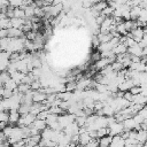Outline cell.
<instances>
[{
    "label": "cell",
    "mask_w": 147,
    "mask_h": 147,
    "mask_svg": "<svg viewBox=\"0 0 147 147\" xmlns=\"http://www.w3.org/2000/svg\"><path fill=\"white\" fill-rule=\"evenodd\" d=\"M114 62V60H111V59H107V57H101V59H99L98 61H95V64H94V68L96 69V70H101V69H103V68H106L108 64H110V63H113Z\"/></svg>",
    "instance_id": "cell-6"
},
{
    "label": "cell",
    "mask_w": 147,
    "mask_h": 147,
    "mask_svg": "<svg viewBox=\"0 0 147 147\" xmlns=\"http://www.w3.org/2000/svg\"><path fill=\"white\" fill-rule=\"evenodd\" d=\"M13 17H16V18H25L24 9L22 7H14L13 8Z\"/></svg>",
    "instance_id": "cell-17"
},
{
    "label": "cell",
    "mask_w": 147,
    "mask_h": 147,
    "mask_svg": "<svg viewBox=\"0 0 147 147\" xmlns=\"http://www.w3.org/2000/svg\"><path fill=\"white\" fill-rule=\"evenodd\" d=\"M111 139H113V136L110 134H106L101 138H99V147H107L110 145L111 142Z\"/></svg>",
    "instance_id": "cell-14"
},
{
    "label": "cell",
    "mask_w": 147,
    "mask_h": 147,
    "mask_svg": "<svg viewBox=\"0 0 147 147\" xmlns=\"http://www.w3.org/2000/svg\"><path fill=\"white\" fill-rule=\"evenodd\" d=\"M113 11H114V8H111L110 6H107L105 9H102L101 10V15L102 16H105V17H108V16H110V15H113Z\"/></svg>",
    "instance_id": "cell-20"
},
{
    "label": "cell",
    "mask_w": 147,
    "mask_h": 147,
    "mask_svg": "<svg viewBox=\"0 0 147 147\" xmlns=\"http://www.w3.org/2000/svg\"><path fill=\"white\" fill-rule=\"evenodd\" d=\"M144 29L142 28H134V29H132L131 31H130V33H129V36H131L137 42H139L141 39H142V37H144Z\"/></svg>",
    "instance_id": "cell-5"
},
{
    "label": "cell",
    "mask_w": 147,
    "mask_h": 147,
    "mask_svg": "<svg viewBox=\"0 0 147 147\" xmlns=\"http://www.w3.org/2000/svg\"><path fill=\"white\" fill-rule=\"evenodd\" d=\"M78 136H79V138H78V144H80V145H83V146L87 145V144L92 140V138H91V136L88 134L87 131L82 132V133H79Z\"/></svg>",
    "instance_id": "cell-11"
},
{
    "label": "cell",
    "mask_w": 147,
    "mask_h": 147,
    "mask_svg": "<svg viewBox=\"0 0 147 147\" xmlns=\"http://www.w3.org/2000/svg\"><path fill=\"white\" fill-rule=\"evenodd\" d=\"M109 1H115V0H107V2H109Z\"/></svg>",
    "instance_id": "cell-24"
},
{
    "label": "cell",
    "mask_w": 147,
    "mask_h": 147,
    "mask_svg": "<svg viewBox=\"0 0 147 147\" xmlns=\"http://www.w3.org/2000/svg\"><path fill=\"white\" fill-rule=\"evenodd\" d=\"M142 29H144V33H145V34H147V24H146V25H145Z\"/></svg>",
    "instance_id": "cell-23"
},
{
    "label": "cell",
    "mask_w": 147,
    "mask_h": 147,
    "mask_svg": "<svg viewBox=\"0 0 147 147\" xmlns=\"http://www.w3.org/2000/svg\"><path fill=\"white\" fill-rule=\"evenodd\" d=\"M31 127H34L37 129L38 131H42L45 127H47V124H46V121L45 119H39V118H36L33 121V123L30 125Z\"/></svg>",
    "instance_id": "cell-10"
},
{
    "label": "cell",
    "mask_w": 147,
    "mask_h": 147,
    "mask_svg": "<svg viewBox=\"0 0 147 147\" xmlns=\"http://www.w3.org/2000/svg\"><path fill=\"white\" fill-rule=\"evenodd\" d=\"M2 93H3V86H0V96L2 98Z\"/></svg>",
    "instance_id": "cell-22"
},
{
    "label": "cell",
    "mask_w": 147,
    "mask_h": 147,
    "mask_svg": "<svg viewBox=\"0 0 147 147\" xmlns=\"http://www.w3.org/2000/svg\"><path fill=\"white\" fill-rule=\"evenodd\" d=\"M141 7L140 6H134V7H131L130 8V16H131V20H138L140 13H141Z\"/></svg>",
    "instance_id": "cell-15"
},
{
    "label": "cell",
    "mask_w": 147,
    "mask_h": 147,
    "mask_svg": "<svg viewBox=\"0 0 147 147\" xmlns=\"http://www.w3.org/2000/svg\"><path fill=\"white\" fill-rule=\"evenodd\" d=\"M47 98V94L44 93L42 91L38 90V91H32V101L33 102H38V103H44L45 100Z\"/></svg>",
    "instance_id": "cell-4"
},
{
    "label": "cell",
    "mask_w": 147,
    "mask_h": 147,
    "mask_svg": "<svg viewBox=\"0 0 147 147\" xmlns=\"http://www.w3.org/2000/svg\"><path fill=\"white\" fill-rule=\"evenodd\" d=\"M20 116H21V114L18 113V110H10V111L8 113V122H9L10 124L17 123Z\"/></svg>",
    "instance_id": "cell-13"
},
{
    "label": "cell",
    "mask_w": 147,
    "mask_h": 147,
    "mask_svg": "<svg viewBox=\"0 0 147 147\" xmlns=\"http://www.w3.org/2000/svg\"><path fill=\"white\" fill-rule=\"evenodd\" d=\"M137 140L139 144H145V141L147 140V131L142 129L137 131Z\"/></svg>",
    "instance_id": "cell-16"
},
{
    "label": "cell",
    "mask_w": 147,
    "mask_h": 147,
    "mask_svg": "<svg viewBox=\"0 0 147 147\" xmlns=\"http://www.w3.org/2000/svg\"><path fill=\"white\" fill-rule=\"evenodd\" d=\"M23 23H24V18H16V17H11L10 18V28H18V29H21Z\"/></svg>",
    "instance_id": "cell-19"
},
{
    "label": "cell",
    "mask_w": 147,
    "mask_h": 147,
    "mask_svg": "<svg viewBox=\"0 0 147 147\" xmlns=\"http://www.w3.org/2000/svg\"><path fill=\"white\" fill-rule=\"evenodd\" d=\"M113 51V53L115 54V55H119V54H124V53H126L127 52V47L123 44V42H118L116 46H114V48L111 49Z\"/></svg>",
    "instance_id": "cell-12"
},
{
    "label": "cell",
    "mask_w": 147,
    "mask_h": 147,
    "mask_svg": "<svg viewBox=\"0 0 147 147\" xmlns=\"http://www.w3.org/2000/svg\"><path fill=\"white\" fill-rule=\"evenodd\" d=\"M107 6H108L107 1H99V2H95V3L92 5V9H94L98 13H101V10L105 9Z\"/></svg>",
    "instance_id": "cell-18"
},
{
    "label": "cell",
    "mask_w": 147,
    "mask_h": 147,
    "mask_svg": "<svg viewBox=\"0 0 147 147\" xmlns=\"http://www.w3.org/2000/svg\"><path fill=\"white\" fill-rule=\"evenodd\" d=\"M126 53L130 54V55H133V56H140V57H142V48L138 44L134 45V46H132V47H127V52Z\"/></svg>",
    "instance_id": "cell-7"
},
{
    "label": "cell",
    "mask_w": 147,
    "mask_h": 147,
    "mask_svg": "<svg viewBox=\"0 0 147 147\" xmlns=\"http://www.w3.org/2000/svg\"><path fill=\"white\" fill-rule=\"evenodd\" d=\"M36 118H37L36 115H33V114H31V113H28V114H24V115H21V116H20L17 124H18L20 126H30V125L33 123V121H34Z\"/></svg>",
    "instance_id": "cell-1"
},
{
    "label": "cell",
    "mask_w": 147,
    "mask_h": 147,
    "mask_svg": "<svg viewBox=\"0 0 147 147\" xmlns=\"http://www.w3.org/2000/svg\"><path fill=\"white\" fill-rule=\"evenodd\" d=\"M129 92H130V93H132L133 95H134V94H139V93H141V87H140V86H136V85H134L133 87H131V88H130V91H129Z\"/></svg>",
    "instance_id": "cell-21"
},
{
    "label": "cell",
    "mask_w": 147,
    "mask_h": 147,
    "mask_svg": "<svg viewBox=\"0 0 147 147\" xmlns=\"http://www.w3.org/2000/svg\"><path fill=\"white\" fill-rule=\"evenodd\" d=\"M75 115L74 114H70V113H68V114H61V115H59V117H57V122L60 123V125L62 126V129L63 127H65V126H68L69 124H71V123H74L75 122Z\"/></svg>",
    "instance_id": "cell-2"
},
{
    "label": "cell",
    "mask_w": 147,
    "mask_h": 147,
    "mask_svg": "<svg viewBox=\"0 0 147 147\" xmlns=\"http://www.w3.org/2000/svg\"><path fill=\"white\" fill-rule=\"evenodd\" d=\"M107 127H108V131H109L110 136H117V134H121L124 131V126H123L122 122H114L113 124L108 125Z\"/></svg>",
    "instance_id": "cell-3"
},
{
    "label": "cell",
    "mask_w": 147,
    "mask_h": 147,
    "mask_svg": "<svg viewBox=\"0 0 147 147\" xmlns=\"http://www.w3.org/2000/svg\"><path fill=\"white\" fill-rule=\"evenodd\" d=\"M131 103H138V105H144L146 106L147 105V96H145L144 94L139 93V94H134L132 100H131Z\"/></svg>",
    "instance_id": "cell-9"
},
{
    "label": "cell",
    "mask_w": 147,
    "mask_h": 147,
    "mask_svg": "<svg viewBox=\"0 0 147 147\" xmlns=\"http://www.w3.org/2000/svg\"><path fill=\"white\" fill-rule=\"evenodd\" d=\"M7 30H8L9 38H20V37H23V34H24L22 29H18V28H8Z\"/></svg>",
    "instance_id": "cell-8"
}]
</instances>
